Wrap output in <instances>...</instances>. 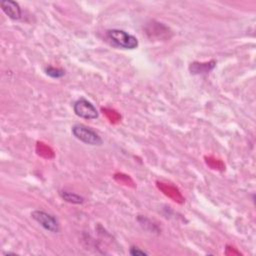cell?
<instances>
[{
	"label": "cell",
	"instance_id": "cell-9",
	"mask_svg": "<svg viewBox=\"0 0 256 256\" xmlns=\"http://www.w3.org/2000/svg\"><path fill=\"white\" fill-rule=\"evenodd\" d=\"M129 253L132 256H145V255H148V253L146 251L141 250L140 248H137V247H131L130 250H129Z\"/></svg>",
	"mask_w": 256,
	"mask_h": 256
},
{
	"label": "cell",
	"instance_id": "cell-5",
	"mask_svg": "<svg viewBox=\"0 0 256 256\" xmlns=\"http://www.w3.org/2000/svg\"><path fill=\"white\" fill-rule=\"evenodd\" d=\"M0 6H1V9L3 10V12L9 18H11L13 20H18L21 18L22 12H21V8L17 2L12 1V0H2L0 2Z\"/></svg>",
	"mask_w": 256,
	"mask_h": 256
},
{
	"label": "cell",
	"instance_id": "cell-2",
	"mask_svg": "<svg viewBox=\"0 0 256 256\" xmlns=\"http://www.w3.org/2000/svg\"><path fill=\"white\" fill-rule=\"evenodd\" d=\"M71 132L75 138L80 140L81 142L92 145V146H100L103 143L102 138L96 133L93 129L83 125L76 124L71 128Z\"/></svg>",
	"mask_w": 256,
	"mask_h": 256
},
{
	"label": "cell",
	"instance_id": "cell-8",
	"mask_svg": "<svg viewBox=\"0 0 256 256\" xmlns=\"http://www.w3.org/2000/svg\"><path fill=\"white\" fill-rule=\"evenodd\" d=\"M45 73L52 77V78H61L62 76H64L65 72L63 69H59V68H55L52 66H48L45 68Z\"/></svg>",
	"mask_w": 256,
	"mask_h": 256
},
{
	"label": "cell",
	"instance_id": "cell-3",
	"mask_svg": "<svg viewBox=\"0 0 256 256\" xmlns=\"http://www.w3.org/2000/svg\"><path fill=\"white\" fill-rule=\"evenodd\" d=\"M31 216L45 230L52 232V233L59 232V230H60L59 223L53 215H51L43 210H35L31 213Z\"/></svg>",
	"mask_w": 256,
	"mask_h": 256
},
{
	"label": "cell",
	"instance_id": "cell-7",
	"mask_svg": "<svg viewBox=\"0 0 256 256\" xmlns=\"http://www.w3.org/2000/svg\"><path fill=\"white\" fill-rule=\"evenodd\" d=\"M60 196L63 200L69 202V203H73V204H81L84 202V198L78 194L75 193H71L68 191H60Z\"/></svg>",
	"mask_w": 256,
	"mask_h": 256
},
{
	"label": "cell",
	"instance_id": "cell-4",
	"mask_svg": "<svg viewBox=\"0 0 256 256\" xmlns=\"http://www.w3.org/2000/svg\"><path fill=\"white\" fill-rule=\"evenodd\" d=\"M74 113L83 119H96L98 118V111L96 107L87 99L80 98L73 104Z\"/></svg>",
	"mask_w": 256,
	"mask_h": 256
},
{
	"label": "cell",
	"instance_id": "cell-1",
	"mask_svg": "<svg viewBox=\"0 0 256 256\" xmlns=\"http://www.w3.org/2000/svg\"><path fill=\"white\" fill-rule=\"evenodd\" d=\"M108 39L117 47L122 49H135L138 46V40L135 36L120 29H110L107 31Z\"/></svg>",
	"mask_w": 256,
	"mask_h": 256
},
{
	"label": "cell",
	"instance_id": "cell-6",
	"mask_svg": "<svg viewBox=\"0 0 256 256\" xmlns=\"http://www.w3.org/2000/svg\"><path fill=\"white\" fill-rule=\"evenodd\" d=\"M215 66V62L210 63H192L190 66V70L192 73H206L213 69Z\"/></svg>",
	"mask_w": 256,
	"mask_h": 256
}]
</instances>
